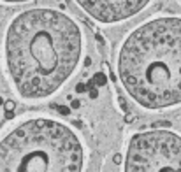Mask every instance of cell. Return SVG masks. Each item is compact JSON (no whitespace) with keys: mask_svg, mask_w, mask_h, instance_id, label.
Listing matches in <instances>:
<instances>
[{"mask_svg":"<svg viewBox=\"0 0 181 172\" xmlns=\"http://www.w3.org/2000/svg\"><path fill=\"white\" fill-rule=\"evenodd\" d=\"M84 35L72 16L51 7L27 9L6 32V69L23 100H46L81 65Z\"/></svg>","mask_w":181,"mask_h":172,"instance_id":"6da1fadb","label":"cell"},{"mask_svg":"<svg viewBox=\"0 0 181 172\" xmlns=\"http://www.w3.org/2000/svg\"><path fill=\"white\" fill-rule=\"evenodd\" d=\"M118 77L128 97L148 111L181 104V18L142 21L118 51Z\"/></svg>","mask_w":181,"mask_h":172,"instance_id":"7a4b0ae2","label":"cell"},{"mask_svg":"<svg viewBox=\"0 0 181 172\" xmlns=\"http://www.w3.org/2000/svg\"><path fill=\"white\" fill-rule=\"evenodd\" d=\"M86 153L81 139L65 123L32 118L4 135L2 172H84Z\"/></svg>","mask_w":181,"mask_h":172,"instance_id":"3957f363","label":"cell"},{"mask_svg":"<svg viewBox=\"0 0 181 172\" xmlns=\"http://www.w3.org/2000/svg\"><path fill=\"white\" fill-rule=\"evenodd\" d=\"M123 172H181V135L146 130L130 137Z\"/></svg>","mask_w":181,"mask_h":172,"instance_id":"277c9868","label":"cell"},{"mask_svg":"<svg viewBox=\"0 0 181 172\" xmlns=\"http://www.w3.org/2000/svg\"><path fill=\"white\" fill-rule=\"evenodd\" d=\"M91 20L102 25H116L142 13L151 0H74Z\"/></svg>","mask_w":181,"mask_h":172,"instance_id":"5b68a950","label":"cell"},{"mask_svg":"<svg viewBox=\"0 0 181 172\" xmlns=\"http://www.w3.org/2000/svg\"><path fill=\"white\" fill-rule=\"evenodd\" d=\"M93 81H95V84L97 86H104L105 84V76L102 74V72H97V76H95Z\"/></svg>","mask_w":181,"mask_h":172,"instance_id":"8992f818","label":"cell"},{"mask_svg":"<svg viewBox=\"0 0 181 172\" xmlns=\"http://www.w3.org/2000/svg\"><path fill=\"white\" fill-rule=\"evenodd\" d=\"M4 4H13V5H18V4H25V2H32V0H2Z\"/></svg>","mask_w":181,"mask_h":172,"instance_id":"52a82bcc","label":"cell"},{"mask_svg":"<svg viewBox=\"0 0 181 172\" xmlns=\"http://www.w3.org/2000/svg\"><path fill=\"white\" fill-rule=\"evenodd\" d=\"M56 111H58L60 114H69V107H62V106H58V107H56Z\"/></svg>","mask_w":181,"mask_h":172,"instance_id":"ba28073f","label":"cell"},{"mask_svg":"<svg viewBox=\"0 0 181 172\" xmlns=\"http://www.w3.org/2000/svg\"><path fill=\"white\" fill-rule=\"evenodd\" d=\"M6 109H7V111H14V102L9 100V102L6 104Z\"/></svg>","mask_w":181,"mask_h":172,"instance_id":"9c48e42d","label":"cell"},{"mask_svg":"<svg viewBox=\"0 0 181 172\" xmlns=\"http://www.w3.org/2000/svg\"><path fill=\"white\" fill-rule=\"evenodd\" d=\"M86 88H88V86H86V84H77V88H76V90H77V91H79V93H81V91H84Z\"/></svg>","mask_w":181,"mask_h":172,"instance_id":"30bf717a","label":"cell"},{"mask_svg":"<svg viewBox=\"0 0 181 172\" xmlns=\"http://www.w3.org/2000/svg\"><path fill=\"white\" fill-rule=\"evenodd\" d=\"M97 90H91V91H90V97H91V99H95V97H97Z\"/></svg>","mask_w":181,"mask_h":172,"instance_id":"8fae6325","label":"cell"},{"mask_svg":"<svg viewBox=\"0 0 181 172\" xmlns=\"http://www.w3.org/2000/svg\"><path fill=\"white\" fill-rule=\"evenodd\" d=\"M120 162H121V158H120V155H116L114 156V163H120Z\"/></svg>","mask_w":181,"mask_h":172,"instance_id":"7c38bea8","label":"cell"}]
</instances>
